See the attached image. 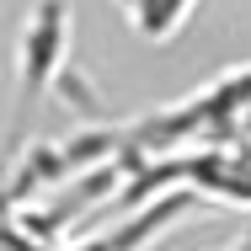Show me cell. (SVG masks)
<instances>
[{"mask_svg":"<svg viewBox=\"0 0 251 251\" xmlns=\"http://www.w3.org/2000/svg\"><path fill=\"white\" fill-rule=\"evenodd\" d=\"M118 5H123V0H118Z\"/></svg>","mask_w":251,"mask_h":251,"instance_id":"3957f363","label":"cell"},{"mask_svg":"<svg viewBox=\"0 0 251 251\" xmlns=\"http://www.w3.org/2000/svg\"><path fill=\"white\" fill-rule=\"evenodd\" d=\"M203 0H123L118 11L128 16V27L145 38V43H171L193 16H198Z\"/></svg>","mask_w":251,"mask_h":251,"instance_id":"7a4b0ae2","label":"cell"},{"mask_svg":"<svg viewBox=\"0 0 251 251\" xmlns=\"http://www.w3.org/2000/svg\"><path fill=\"white\" fill-rule=\"evenodd\" d=\"M251 139V64L214 75L203 91L155 107L145 118H123L118 128L86 134L91 155H107L101 166H128L145 155L187 150V145H246Z\"/></svg>","mask_w":251,"mask_h":251,"instance_id":"6da1fadb","label":"cell"}]
</instances>
